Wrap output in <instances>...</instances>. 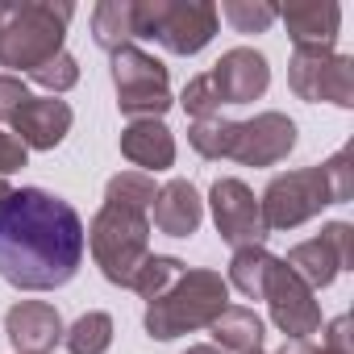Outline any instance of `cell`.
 Returning a JSON list of instances; mask_svg holds the SVG:
<instances>
[{"label": "cell", "instance_id": "1", "mask_svg": "<svg viewBox=\"0 0 354 354\" xmlns=\"http://www.w3.org/2000/svg\"><path fill=\"white\" fill-rule=\"evenodd\" d=\"M88 230L80 213L42 192L13 188L0 201V279L21 292H55L75 279Z\"/></svg>", "mask_w": 354, "mask_h": 354}, {"label": "cell", "instance_id": "2", "mask_svg": "<svg viewBox=\"0 0 354 354\" xmlns=\"http://www.w3.org/2000/svg\"><path fill=\"white\" fill-rule=\"evenodd\" d=\"M230 308V283L217 271H184L158 300L146 304V333L171 342L192 329H209Z\"/></svg>", "mask_w": 354, "mask_h": 354}, {"label": "cell", "instance_id": "3", "mask_svg": "<svg viewBox=\"0 0 354 354\" xmlns=\"http://www.w3.org/2000/svg\"><path fill=\"white\" fill-rule=\"evenodd\" d=\"M71 17H75V5H50V0L9 5L5 26H0V67L34 71L46 59H55L63 50Z\"/></svg>", "mask_w": 354, "mask_h": 354}, {"label": "cell", "instance_id": "4", "mask_svg": "<svg viewBox=\"0 0 354 354\" xmlns=\"http://www.w3.org/2000/svg\"><path fill=\"white\" fill-rule=\"evenodd\" d=\"M217 21V5L209 0H133V38L162 42L171 55H201Z\"/></svg>", "mask_w": 354, "mask_h": 354}, {"label": "cell", "instance_id": "5", "mask_svg": "<svg viewBox=\"0 0 354 354\" xmlns=\"http://www.w3.org/2000/svg\"><path fill=\"white\" fill-rule=\"evenodd\" d=\"M88 246H92V259H96L100 275L117 288H129L133 271L150 254V217L104 205L88 225Z\"/></svg>", "mask_w": 354, "mask_h": 354}, {"label": "cell", "instance_id": "6", "mask_svg": "<svg viewBox=\"0 0 354 354\" xmlns=\"http://www.w3.org/2000/svg\"><path fill=\"white\" fill-rule=\"evenodd\" d=\"M113 84H117V109L133 121H142V117L162 121V113L171 109L167 67L138 46H121L113 55Z\"/></svg>", "mask_w": 354, "mask_h": 354}, {"label": "cell", "instance_id": "7", "mask_svg": "<svg viewBox=\"0 0 354 354\" xmlns=\"http://www.w3.org/2000/svg\"><path fill=\"white\" fill-rule=\"evenodd\" d=\"M288 84L308 104H337L354 109V59L337 55L333 46H296L288 63Z\"/></svg>", "mask_w": 354, "mask_h": 354}, {"label": "cell", "instance_id": "8", "mask_svg": "<svg viewBox=\"0 0 354 354\" xmlns=\"http://www.w3.org/2000/svg\"><path fill=\"white\" fill-rule=\"evenodd\" d=\"M325 205H333V196H329V184H325L321 167H300V171L275 175V180L267 184V192H263V201H259L267 234L296 230V225L313 221Z\"/></svg>", "mask_w": 354, "mask_h": 354}, {"label": "cell", "instance_id": "9", "mask_svg": "<svg viewBox=\"0 0 354 354\" xmlns=\"http://www.w3.org/2000/svg\"><path fill=\"white\" fill-rule=\"evenodd\" d=\"M350 263H354V225L350 221H329L321 230V238L292 246L283 259V267L313 292L329 288L337 279V271H350Z\"/></svg>", "mask_w": 354, "mask_h": 354}, {"label": "cell", "instance_id": "10", "mask_svg": "<svg viewBox=\"0 0 354 354\" xmlns=\"http://www.w3.org/2000/svg\"><path fill=\"white\" fill-rule=\"evenodd\" d=\"M263 300H267V308H271L275 329H279L288 342H308V337L321 329V304H317L313 288H304V283L283 267V259L271 263L267 283H263Z\"/></svg>", "mask_w": 354, "mask_h": 354}, {"label": "cell", "instance_id": "11", "mask_svg": "<svg viewBox=\"0 0 354 354\" xmlns=\"http://www.w3.org/2000/svg\"><path fill=\"white\" fill-rule=\"evenodd\" d=\"M209 205H213V225L217 234L242 250V246H263L267 242V225H263V209L254 201V192L242 184V180H217L213 192H209Z\"/></svg>", "mask_w": 354, "mask_h": 354}, {"label": "cell", "instance_id": "12", "mask_svg": "<svg viewBox=\"0 0 354 354\" xmlns=\"http://www.w3.org/2000/svg\"><path fill=\"white\" fill-rule=\"evenodd\" d=\"M296 146V121L283 113H259L250 121H238V138H234V162L242 167H275L279 158H288Z\"/></svg>", "mask_w": 354, "mask_h": 354}, {"label": "cell", "instance_id": "13", "mask_svg": "<svg viewBox=\"0 0 354 354\" xmlns=\"http://www.w3.org/2000/svg\"><path fill=\"white\" fill-rule=\"evenodd\" d=\"M209 75H213V84H217V92H221V104H250V100H259V96L267 92V84H271L267 59H263L259 50H250V46L225 50V55L213 63Z\"/></svg>", "mask_w": 354, "mask_h": 354}, {"label": "cell", "instance_id": "14", "mask_svg": "<svg viewBox=\"0 0 354 354\" xmlns=\"http://www.w3.org/2000/svg\"><path fill=\"white\" fill-rule=\"evenodd\" d=\"M5 333L17 354H46L63 342V317L46 300H21L5 313Z\"/></svg>", "mask_w": 354, "mask_h": 354}, {"label": "cell", "instance_id": "15", "mask_svg": "<svg viewBox=\"0 0 354 354\" xmlns=\"http://www.w3.org/2000/svg\"><path fill=\"white\" fill-rule=\"evenodd\" d=\"M71 104L67 100H55V96H30L21 104V113L9 121L13 125V138L26 146V150H55L67 129H71Z\"/></svg>", "mask_w": 354, "mask_h": 354}, {"label": "cell", "instance_id": "16", "mask_svg": "<svg viewBox=\"0 0 354 354\" xmlns=\"http://www.w3.org/2000/svg\"><path fill=\"white\" fill-rule=\"evenodd\" d=\"M150 217H154V230L167 238H192L205 221V201L188 180H167L150 205Z\"/></svg>", "mask_w": 354, "mask_h": 354}, {"label": "cell", "instance_id": "17", "mask_svg": "<svg viewBox=\"0 0 354 354\" xmlns=\"http://www.w3.org/2000/svg\"><path fill=\"white\" fill-rule=\"evenodd\" d=\"M121 154L133 167H142L146 175L150 171H167L175 162V138H171V129L162 121L142 117V121H129L121 129Z\"/></svg>", "mask_w": 354, "mask_h": 354}, {"label": "cell", "instance_id": "18", "mask_svg": "<svg viewBox=\"0 0 354 354\" xmlns=\"http://www.w3.org/2000/svg\"><path fill=\"white\" fill-rule=\"evenodd\" d=\"M292 46H333L337 42V26H342V9L329 0H296V5L279 9Z\"/></svg>", "mask_w": 354, "mask_h": 354}, {"label": "cell", "instance_id": "19", "mask_svg": "<svg viewBox=\"0 0 354 354\" xmlns=\"http://www.w3.org/2000/svg\"><path fill=\"white\" fill-rule=\"evenodd\" d=\"M213 346H221L225 354H259L263 350V317L254 308H242V304H230L213 325Z\"/></svg>", "mask_w": 354, "mask_h": 354}, {"label": "cell", "instance_id": "20", "mask_svg": "<svg viewBox=\"0 0 354 354\" xmlns=\"http://www.w3.org/2000/svg\"><path fill=\"white\" fill-rule=\"evenodd\" d=\"M92 42L109 55L133 46V0H100L92 9Z\"/></svg>", "mask_w": 354, "mask_h": 354}, {"label": "cell", "instance_id": "21", "mask_svg": "<svg viewBox=\"0 0 354 354\" xmlns=\"http://www.w3.org/2000/svg\"><path fill=\"white\" fill-rule=\"evenodd\" d=\"M154 196H158L154 175H146V171H121V175H113L109 188H104V205L125 209V213H150Z\"/></svg>", "mask_w": 354, "mask_h": 354}, {"label": "cell", "instance_id": "22", "mask_svg": "<svg viewBox=\"0 0 354 354\" xmlns=\"http://www.w3.org/2000/svg\"><path fill=\"white\" fill-rule=\"evenodd\" d=\"M271 263H275V254H271L267 246H242V250H234V259H230V279H225V283H234L242 296L259 300Z\"/></svg>", "mask_w": 354, "mask_h": 354}, {"label": "cell", "instance_id": "23", "mask_svg": "<svg viewBox=\"0 0 354 354\" xmlns=\"http://www.w3.org/2000/svg\"><path fill=\"white\" fill-rule=\"evenodd\" d=\"M184 271H188V267H184L180 259H175V254H146V259H142V267L133 271L129 288H133V292L150 304V300H158V296H162L175 279H180Z\"/></svg>", "mask_w": 354, "mask_h": 354}, {"label": "cell", "instance_id": "24", "mask_svg": "<svg viewBox=\"0 0 354 354\" xmlns=\"http://www.w3.org/2000/svg\"><path fill=\"white\" fill-rule=\"evenodd\" d=\"M234 138H238V121H230L221 113L217 117H201L188 129V142H192V150L201 158H230L234 154Z\"/></svg>", "mask_w": 354, "mask_h": 354}, {"label": "cell", "instance_id": "25", "mask_svg": "<svg viewBox=\"0 0 354 354\" xmlns=\"http://www.w3.org/2000/svg\"><path fill=\"white\" fill-rule=\"evenodd\" d=\"M63 342L71 354H104L113 346V317L109 313H84L71 329H63Z\"/></svg>", "mask_w": 354, "mask_h": 354}, {"label": "cell", "instance_id": "26", "mask_svg": "<svg viewBox=\"0 0 354 354\" xmlns=\"http://www.w3.org/2000/svg\"><path fill=\"white\" fill-rule=\"evenodd\" d=\"M217 17H225L238 34H267L271 21L279 17V9L267 5V0H225L217 9Z\"/></svg>", "mask_w": 354, "mask_h": 354}, {"label": "cell", "instance_id": "27", "mask_svg": "<svg viewBox=\"0 0 354 354\" xmlns=\"http://www.w3.org/2000/svg\"><path fill=\"white\" fill-rule=\"evenodd\" d=\"M180 104H184V113L188 117H217L221 113V92H217V84H213V75L205 71V75H192L188 84H184V96H180Z\"/></svg>", "mask_w": 354, "mask_h": 354}, {"label": "cell", "instance_id": "28", "mask_svg": "<svg viewBox=\"0 0 354 354\" xmlns=\"http://www.w3.org/2000/svg\"><path fill=\"white\" fill-rule=\"evenodd\" d=\"M30 75H34V84H42L46 92H71V88L80 84V63H75L67 50H59L55 59H46V63L34 67Z\"/></svg>", "mask_w": 354, "mask_h": 354}, {"label": "cell", "instance_id": "29", "mask_svg": "<svg viewBox=\"0 0 354 354\" xmlns=\"http://www.w3.org/2000/svg\"><path fill=\"white\" fill-rule=\"evenodd\" d=\"M321 171H325V184H329L333 205L354 201V150H350V146H346V150H337L329 162H321Z\"/></svg>", "mask_w": 354, "mask_h": 354}, {"label": "cell", "instance_id": "30", "mask_svg": "<svg viewBox=\"0 0 354 354\" xmlns=\"http://www.w3.org/2000/svg\"><path fill=\"white\" fill-rule=\"evenodd\" d=\"M26 100H30V88L21 75H0V121H13Z\"/></svg>", "mask_w": 354, "mask_h": 354}, {"label": "cell", "instance_id": "31", "mask_svg": "<svg viewBox=\"0 0 354 354\" xmlns=\"http://www.w3.org/2000/svg\"><path fill=\"white\" fill-rule=\"evenodd\" d=\"M26 158H30V150H26L13 133L0 129V180H5V175H13V171H21Z\"/></svg>", "mask_w": 354, "mask_h": 354}, {"label": "cell", "instance_id": "32", "mask_svg": "<svg viewBox=\"0 0 354 354\" xmlns=\"http://www.w3.org/2000/svg\"><path fill=\"white\" fill-rule=\"evenodd\" d=\"M321 346H329V350H337V354H354V350H350V317H333Z\"/></svg>", "mask_w": 354, "mask_h": 354}, {"label": "cell", "instance_id": "33", "mask_svg": "<svg viewBox=\"0 0 354 354\" xmlns=\"http://www.w3.org/2000/svg\"><path fill=\"white\" fill-rule=\"evenodd\" d=\"M279 354H337V350H329V346H308V342H292V346H283Z\"/></svg>", "mask_w": 354, "mask_h": 354}, {"label": "cell", "instance_id": "34", "mask_svg": "<svg viewBox=\"0 0 354 354\" xmlns=\"http://www.w3.org/2000/svg\"><path fill=\"white\" fill-rule=\"evenodd\" d=\"M184 354H225V350L221 346H188Z\"/></svg>", "mask_w": 354, "mask_h": 354}, {"label": "cell", "instance_id": "35", "mask_svg": "<svg viewBox=\"0 0 354 354\" xmlns=\"http://www.w3.org/2000/svg\"><path fill=\"white\" fill-rule=\"evenodd\" d=\"M9 192H13V188H9V184H5V180H0V201H5V196H9Z\"/></svg>", "mask_w": 354, "mask_h": 354}, {"label": "cell", "instance_id": "36", "mask_svg": "<svg viewBox=\"0 0 354 354\" xmlns=\"http://www.w3.org/2000/svg\"><path fill=\"white\" fill-rule=\"evenodd\" d=\"M5 13H9V5H0V26H5Z\"/></svg>", "mask_w": 354, "mask_h": 354}]
</instances>
